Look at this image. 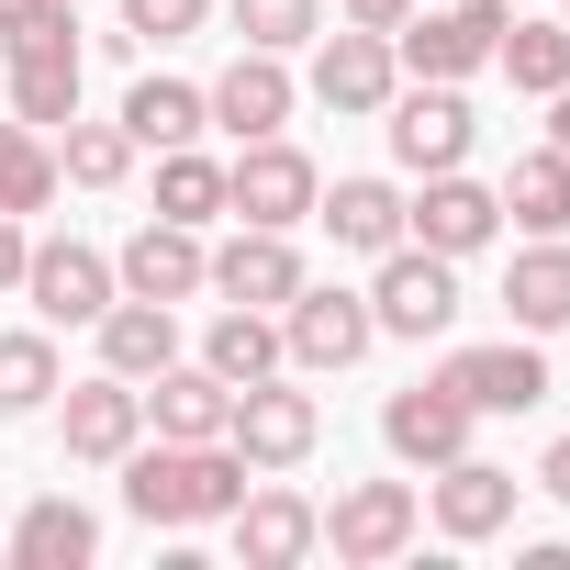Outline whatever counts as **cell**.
Returning a JSON list of instances; mask_svg holds the SVG:
<instances>
[{
	"label": "cell",
	"instance_id": "cell-20",
	"mask_svg": "<svg viewBox=\"0 0 570 570\" xmlns=\"http://www.w3.org/2000/svg\"><path fill=\"white\" fill-rule=\"evenodd\" d=\"M0 559H23V570H90V559H101V514L68 503V492H35L23 525L0 537Z\"/></svg>",
	"mask_w": 570,
	"mask_h": 570
},
{
	"label": "cell",
	"instance_id": "cell-31",
	"mask_svg": "<svg viewBox=\"0 0 570 570\" xmlns=\"http://www.w3.org/2000/svg\"><path fill=\"white\" fill-rule=\"evenodd\" d=\"M157 213L168 224H224V157H202V146H157Z\"/></svg>",
	"mask_w": 570,
	"mask_h": 570
},
{
	"label": "cell",
	"instance_id": "cell-28",
	"mask_svg": "<svg viewBox=\"0 0 570 570\" xmlns=\"http://www.w3.org/2000/svg\"><path fill=\"white\" fill-rule=\"evenodd\" d=\"M492 202H503V224H525V235H570V157H559V146H525Z\"/></svg>",
	"mask_w": 570,
	"mask_h": 570
},
{
	"label": "cell",
	"instance_id": "cell-19",
	"mask_svg": "<svg viewBox=\"0 0 570 570\" xmlns=\"http://www.w3.org/2000/svg\"><path fill=\"white\" fill-rule=\"evenodd\" d=\"M514 470H492V459H448V470H425V514H436V537H459V548H481V537H503L514 525Z\"/></svg>",
	"mask_w": 570,
	"mask_h": 570
},
{
	"label": "cell",
	"instance_id": "cell-34",
	"mask_svg": "<svg viewBox=\"0 0 570 570\" xmlns=\"http://www.w3.org/2000/svg\"><path fill=\"white\" fill-rule=\"evenodd\" d=\"M224 23H235V46L292 57V46H314V35H325V0H224Z\"/></svg>",
	"mask_w": 570,
	"mask_h": 570
},
{
	"label": "cell",
	"instance_id": "cell-2",
	"mask_svg": "<svg viewBox=\"0 0 570 570\" xmlns=\"http://www.w3.org/2000/svg\"><path fill=\"white\" fill-rule=\"evenodd\" d=\"M224 448L268 481V470H303L314 448H325V403L292 381V370H268V381H246L235 392V414H224Z\"/></svg>",
	"mask_w": 570,
	"mask_h": 570
},
{
	"label": "cell",
	"instance_id": "cell-17",
	"mask_svg": "<svg viewBox=\"0 0 570 570\" xmlns=\"http://www.w3.org/2000/svg\"><path fill=\"white\" fill-rule=\"evenodd\" d=\"M470 403L448 392V381H414V392H392L381 403V448L403 459V470H448V459H470Z\"/></svg>",
	"mask_w": 570,
	"mask_h": 570
},
{
	"label": "cell",
	"instance_id": "cell-11",
	"mask_svg": "<svg viewBox=\"0 0 570 570\" xmlns=\"http://www.w3.org/2000/svg\"><path fill=\"white\" fill-rule=\"evenodd\" d=\"M403 235H414V246H436V257H481V246L503 235V202H492V179L436 168V179H414V190H403Z\"/></svg>",
	"mask_w": 570,
	"mask_h": 570
},
{
	"label": "cell",
	"instance_id": "cell-25",
	"mask_svg": "<svg viewBox=\"0 0 570 570\" xmlns=\"http://www.w3.org/2000/svg\"><path fill=\"white\" fill-rule=\"evenodd\" d=\"M146 392V425L157 436H224V414H235V381H213L202 358H168L157 381H135Z\"/></svg>",
	"mask_w": 570,
	"mask_h": 570
},
{
	"label": "cell",
	"instance_id": "cell-14",
	"mask_svg": "<svg viewBox=\"0 0 570 570\" xmlns=\"http://www.w3.org/2000/svg\"><path fill=\"white\" fill-rule=\"evenodd\" d=\"M112 279L135 303H202L213 292V246L190 235V224H168V213H146L124 246H112Z\"/></svg>",
	"mask_w": 570,
	"mask_h": 570
},
{
	"label": "cell",
	"instance_id": "cell-26",
	"mask_svg": "<svg viewBox=\"0 0 570 570\" xmlns=\"http://www.w3.org/2000/svg\"><path fill=\"white\" fill-rule=\"evenodd\" d=\"M202 370L213 381H268V370H292V347H279V314H257V303H224L213 325H202Z\"/></svg>",
	"mask_w": 570,
	"mask_h": 570
},
{
	"label": "cell",
	"instance_id": "cell-32",
	"mask_svg": "<svg viewBox=\"0 0 570 570\" xmlns=\"http://www.w3.org/2000/svg\"><path fill=\"white\" fill-rule=\"evenodd\" d=\"M492 68L525 90V101H548V90H570V23H503V46H492Z\"/></svg>",
	"mask_w": 570,
	"mask_h": 570
},
{
	"label": "cell",
	"instance_id": "cell-13",
	"mask_svg": "<svg viewBox=\"0 0 570 570\" xmlns=\"http://www.w3.org/2000/svg\"><path fill=\"white\" fill-rule=\"evenodd\" d=\"M57 436H68V459H79V470H124V448L146 436V392H135V381H112V370L57 381Z\"/></svg>",
	"mask_w": 570,
	"mask_h": 570
},
{
	"label": "cell",
	"instance_id": "cell-36",
	"mask_svg": "<svg viewBox=\"0 0 570 570\" xmlns=\"http://www.w3.org/2000/svg\"><path fill=\"white\" fill-rule=\"evenodd\" d=\"M23 257H35V235H23V213H0V292H23Z\"/></svg>",
	"mask_w": 570,
	"mask_h": 570
},
{
	"label": "cell",
	"instance_id": "cell-8",
	"mask_svg": "<svg viewBox=\"0 0 570 570\" xmlns=\"http://www.w3.org/2000/svg\"><path fill=\"white\" fill-rule=\"evenodd\" d=\"M425 537V492L414 481H347L336 503H325V548L347 559V570H381V559H403Z\"/></svg>",
	"mask_w": 570,
	"mask_h": 570
},
{
	"label": "cell",
	"instance_id": "cell-12",
	"mask_svg": "<svg viewBox=\"0 0 570 570\" xmlns=\"http://www.w3.org/2000/svg\"><path fill=\"white\" fill-rule=\"evenodd\" d=\"M436 381L470 403V414H537L548 403V347L537 336H492V347H448Z\"/></svg>",
	"mask_w": 570,
	"mask_h": 570
},
{
	"label": "cell",
	"instance_id": "cell-10",
	"mask_svg": "<svg viewBox=\"0 0 570 570\" xmlns=\"http://www.w3.org/2000/svg\"><path fill=\"white\" fill-rule=\"evenodd\" d=\"M336 124H370L392 90H403V57H392V35H358V23H336V35H314V79H303Z\"/></svg>",
	"mask_w": 570,
	"mask_h": 570
},
{
	"label": "cell",
	"instance_id": "cell-5",
	"mask_svg": "<svg viewBox=\"0 0 570 570\" xmlns=\"http://www.w3.org/2000/svg\"><path fill=\"white\" fill-rule=\"evenodd\" d=\"M279 347H292V370H303V381H325V370H358V358L381 347V314H370V292L303 279V292L279 303Z\"/></svg>",
	"mask_w": 570,
	"mask_h": 570
},
{
	"label": "cell",
	"instance_id": "cell-3",
	"mask_svg": "<svg viewBox=\"0 0 570 570\" xmlns=\"http://www.w3.org/2000/svg\"><path fill=\"white\" fill-rule=\"evenodd\" d=\"M503 23H514L503 0H414L392 23V57H403V79H481Z\"/></svg>",
	"mask_w": 570,
	"mask_h": 570
},
{
	"label": "cell",
	"instance_id": "cell-37",
	"mask_svg": "<svg viewBox=\"0 0 570 570\" xmlns=\"http://www.w3.org/2000/svg\"><path fill=\"white\" fill-rule=\"evenodd\" d=\"M403 12H414V0H336V23H358V35H392Z\"/></svg>",
	"mask_w": 570,
	"mask_h": 570
},
{
	"label": "cell",
	"instance_id": "cell-40",
	"mask_svg": "<svg viewBox=\"0 0 570 570\" xmlns=\"http://www.w3.org/2000/svg\"><path fill=\"white\" fill-rule=\"evenodd\" d=\"M12 12H23V0H0V23H12Z\"/></svg>",
	"mask_w": 570,
	"mask_h": 570
},
{
	"label": "cell",
	"instance_id": "cell-6",
	"mask_svg": "<svg viewBox=\"0 0 570 570\" xmlns=\"http://www.w3.org/2000/svg\"><path fill=\"white\" fill-rule=\"evenodd\" d=\"M381 135H392V157H403L414 179H436V168H470L481 112H470V90H459V79H403V90L381 101Z\"/></svg>",
	"mask_w": 570,
	"mask_h": 570
},
{
	"label": "cell",
	"instance_id": "cell-21",
	"mask_svg": "<svg viewBox=\"0 0 570 570\" xmlns=\"http://www.w3.org/2000/svg\"><path fill=\"white\" fill-rule=\"evenodd\" d=\"M503 314H514V336H559V325H570V235H525V246H514Z\"/></svg>",
	"mask_w": 570,
	"mask_h": 570
},
{
	"label": "cell",
	"instance_id": "cell-24",
	"mask_svg": "<svg viewBox=\"0 0 570 570\" xmlns=\"http://www.w3.org/2000/svg\"><path fill=\"white\" fill-rule=\"evenodd\" d=\"M314 224H325L347 257H392V246H403V190H392V179H336V190H314Z\"/></svg>",
	"mask_w": 570,
	"mask_h": 570
},
{
	"label": "cell",
	"instance_id": "cell-22",
	"mask_svg": "<svg viewBox=\"0 0 570 570\" xmlns=\"http://www.w3.org/2000/svg\"><path fill=\"white\" fill-rule=\"evenodd\" d=\"M90 336H101V370H112V381H157V370L179 358V303H135V292H112V314H101Z\"/></svg>",
	"mask_w": 570,
	"mask_h": 570
},
{
	"label": "cell",
	"instance_id": "cell-1",
	"mask_svg": "<svg viewBox=\"0 0 570 570\" xmlns=\"http://www.w3.org/2000/svg\"><path fill=\"white\" fill-rule=\"evenodd\" d=\"M246 481H257V470H246L224 436H157V448L135 436V448H124V503H135L146 525H224V514L246 503Z\"/></svg>",
	"mask_w": 570,
	"mask_h": 570
},
{
	"label": "cell",
	"instance_id": "cell-23",
	"mask_svg": "<svg viewBox=\"0 0 570 570\" xmlns=\"http://www.w3.org/2000/svg\"><path fill=\"white\" fill-rule=\"evenodd\" d=\"M0 90H12V124L57 135L79 112V46H12V57H0Z\"/></svg>",
	"mask_w": 570,
	"mask_h": 570
},
{
	"label": "cell",
	"instance_id": "cell-35",
	"mask_svg": "<svg viewBox=\"0 0 570 570\" xmlns=\"http://www.w3.org/2000/svg\"><path fill=\"white\" fill-rule=\"evenodd\" d=\"M213 23V0H124V35L112 46H190Z\"/></svg>",
	"mask_w": 570,
	"mask_h": 570
},
{
	"label": "cell",
	"instance_id": "cell-38",
	"mask_svg": "<svg viewBox=\"0 0 570 570\" xmlns=\"http://www.w3.org/2000/svg\"><path fill=\"white\" fill-rule=\"evenodd\" d=\"M537 492H548V503H570V436H548V459H537Z\"/></svg>",
	"mask_w": 570,
	"mask_h": 570
},
{
	"label": "cell",
	"instance_id": "cell-30",
	"mask_svg": "<svg viewBox=\"0 0 570 570\" xmlns=\"http://www.w3.org/2000/svg\"><path fill=\"white\" fill-rule=\"evenodd\" d=\"M68 179H57V135H35V124H12V112H0V213H46Z\"/></svg>",
	"mask_w": 570,
	"mask_h": 570
},
{
	"label": "cell",
	"instance_id": "cell-39",
	"mask_svg": "<svg viewBox=\"0 0 570 570\" xmlns=\"http://www.w3.org/2000/svg\"><path fill=\"white\" fill-rule=\"evenodd\" d=\"M548 146L570 157V90H548Z\"/></svg>",
	"mask_w": 570,
	"mask_h": 570
},
{
	"label": "cell",
	"instance_id": "cell-4",
	"mask_svg": "<svg viewBox=\"0 0 570 570\" xmlns=\"http://www.w3.org/2000/svg\"><path fill=\"white\" fill-rule=\"evenodd\" d=\"M314 190H325V168L292 146V135H246L235 157H224V213L235 224H314Z\"/></svg>",
	"mask_w": 570,
	"mask_h": 570
},
{
	"label": "cell",
	"instance_id": "cell-29",
	"mask_svg": "<svg viewBox=\"0 0 570 570\" xmlns=\"http://www.w3.org/2000/svg\"><path fill=\"white\" fill-rule=\"evenodd\" d=\"M135 157H146V146L124 135V112H112V124H79V112L57 124V179H68V190H124Z\"/></svg>",
	"mask_w": 570,
	"mask_h": 570
},
{
	"label": "cell",
	"instance_id": "cell-9",
	"mask_svg": "<svg viewBox=\"0 0 570 570\" xmlns=\"http://www.w3.org/2000/svg\"><path fill=\"white\" fill-rule=\"evenodd\" d=\"M112 257L90 246V235H35V257H23V303H35V325H101L112 314Z\"/></svg>",
	"mask_w": 570,
	"mask_h": 570
},
{
	"label": "cell",
	"instance_id": "cell-7",
	"mask_svg": "<svg viewBox=\"0 0 570 570\" xmlns=\"http://www.w3.org/2000/svg\"><path fill=\"white\" fill-rule=\"evenodd\" d=\"M459 303H470V292H459V257H436V246H414V235L370 268V314H381V336H414V347H425V336L459 325Z\"/></svg>",
	"mask_w": 570,
	"mask_h": 570
},
{
	"label": "cell",
	"instance_id": "cell-33",
	"mask_svg": "<svg viewBox=\"0 0 570 570\" xmlns=\"http://www.w3.org/2000/svg\"><path fill=\"white\" fill-rule=\"evenodd\" d=\"M57 381H68V358H57V336H46V325L0 336V414H46V403H57Z\"/></svg>",
	"mask_w": 570,
	"mask_h": 570
},
{
	"label": "cell",
	"instance_id": "cell-27",
	"mask_svg": "<svg viewBox=\"0 0 570 570\" xmlns=\"http://www.w3.org/2000/svg\"><path fill=\"white\" fill-rule=\"evenodd\" d=\"M124 135L157 157V146H202L213 135V112H202V79H168V68H146L135 90H124Z\"/></svg>",
	"mask_w": 570,
	"mask_h": 570
},
{
	"label": "cell",
	"instance_id": "cell-41",
	"mask_svg": "<svg viewBox=\"0 0 570 570\" xmlns=\"http://www.w3.org/2000/svg\"><path fill=\"white\" fill-rule=\"evenodd\" d=\"M559 23H570V0H559Z\"/></svg>",
	"mask_w": 570,
	"mask_h": 570
},
{
	"label": "cell",
	"instance_id": "cell-18",
	"mask_svg": "<svg viewBox=\"0 0 570 570\" xmlns=\"http://www.w3.org/2000/svg\"><path fill=\"white\" fill-rule=\"evenodd\" d=\"M303 279H314V268H303V246L279 235V224H235V235L213 246V292H224V303H257V314H279V303L303 292Z\"/></svg>",
	"mask_w": 570,
	"mask_h": 570
},
{
	"label": "cell",
	"instance_id": "cell-16",
	"mask_svg": "<svg viewBox=\"0 0 570 570\" xmlns=\"http://www.w3.org/2000/svg\"><path fill=\"white\" fill-rule=\"evenodd\" d=\"M224 525H235V559H246V570H303V559L325 548V503L279 492V470H268V481H246V503H235Z\"/></svg>",
	"mask_w": 570,
	"mask_h": 570
},
{
	"label": "cell",
	"instance_id": "cell-15",
	"mask_svg": "<svg viewBox=\"0 0 570 570\" xmlns=\"http://www.w3.org/2000/svg\"><path fill=\"white\" fill-rule=\"evenodd\" d=\"M202 112H213V135H292V112H303V79H292V57H268V46H235V68L202 90Z\"/></svg>",
	"mask_w": 570,
	"mask_h": 570
}]
</instances>
